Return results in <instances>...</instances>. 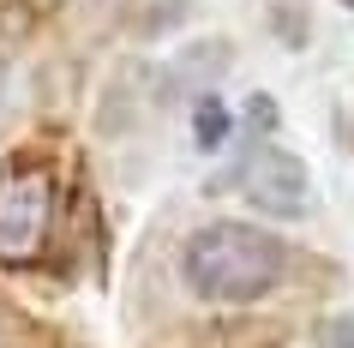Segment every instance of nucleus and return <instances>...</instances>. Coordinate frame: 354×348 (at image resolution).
Returning a JSON list of instances; mask_svg holds the SVG:
<instances>
[{"mask_svg":"<svg viewBox=\"0 0 354 348\" xmlns=\"http://www.w3.org/2000/svg\"><path fill=\"white\" fill-rule=\"evenodd\" d=\"M55 217V174L42 163L0 168V264H30L48 240Z\"/></svg>","mask_w":354,"mask_h":348,"instance_id":"obj_2","label":"nucleus"},{"mask_svg":"<svg viewBox=\"0 0 354 348\" xmlns=\"http://www.w3.org/2000/svg\"><path fill=\"white\" fill-rule=\"evenodd\" d=\"M234 186H241L246 204H259L264 217H282V222L306 217V204H313V174H306V163L288 156L282 145H259L241 163Z\"/></svg>","mask_w":354,"mask_h":348,"instance_id":"obj_3","label":"nucleus"},{"mask_svg":"<svg viewBox=\"0 0 354 348\" xmlns=\"http://www.w3.org/2000/svg\"><path fill=\"white\" fill-rule=\"evenodd\" d=\"M348 6H354V0H348Z\"/></svg>","mask_w":354,"mask_h":348,"instance_id":"obj_6","label":"nucleus"},{"mask_svg":"<svg viewBox=\"0 0 354 348\" xmlns=\"http://www.w3.org/2000/svg\"><path fill=\"white\" fill-rule=\"evenodd\" d=\"M223 138H228V114H223V102H216V96H205V102H198V145L216 150Z\"/></svg>","mask_w":354,"mask_h":348,"instance_id":"obj_4","label":"nucleus"},{"mask_svg":"<svg viewBox=\"0 0 354 348\" xmlns=\"http://www.w3.org/2000/svg\"><path fill=\"white\" fill-rule=\"evenodd\" d=\"M313 342L318 348H354V318H324Z\"/></svg>","mask_w":354,"mask_h":348,"instance_id":"obj_5","label":"nucleus"},{"mask_svg":"<svg viewBox=\"0 0 354 348\" xmlns=\"http://www.w3.org/2000/svg\"><path fill=\"white\" fill-rule=\"evenodd\" d=\"M180 276L198 300H216V306L264 300L282 276V240L264 235L259 222H210L187 240Z\"/></svg>","mask_w":354,"mask_h":348,"instance_id":"obj_1","label":"nucleus"}]
</instances>
